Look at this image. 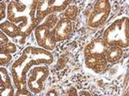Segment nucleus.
I'll return each instance as SVG.
<instances>
[{"mask_svg":"<svg viewBox=\"0 0 129 96\" xmlns=\"http://www.w3.org/2000/svg\"><path fill=\"white\" fill-rule=\"evenodd\" d=\"M53 62V56L50 51L35 46L25 48L10 68V74L17 90L25 88L27 85V76L32 66L51 64Z\"/></svg>","mask_w":129,"mask_h":96,"instance_id":"1","label":"nucleus"},{"mask_svg":"<svg viewBox=\"0 0 129 96\" xmlns=\"http://www.w3.org/2000/svg\"><path fill=\"white\" fill-rule=\"evenodd\" d=\"M38 1H10L7 6V20L19 28L21 37L28 36L36 28V6Z\"/></svg>","mask_w":129,"mask_h":96,"instance_id":"2","label":"nucleus"},{"mask_svg":"<svg viewBox=\"0 0 129 96\" xmlns=\"http://www.w3.org/2000/svg\"><path fill=\"white\" fill-rule=\"evenodd\" d=\"M128 17L116 19L106 28L103 39L109 46L127 48L129 45Z\"/></svg>","mask_w":129,"mask_h":96,"instance_id":"3","label":"nucleus"},{"mask_svg":"<svg viewBox=\"0 0 129 96\" xmlns=\"http://www.w3.org/2000/svg\"><path fill=\"white\" fill-rule=\"evenodd\" d=\"M58 22L55 15L49 16L47 21L39 24L35 29V36L39 46L47 51H53L56 47V41L53 37V30Z\"/></svg>","mask_w":129,"mask_h":96,"instance_id":"4","label":"nucleus"},{"mask_svg":"<svg viewBox=\"0 0 129 96\" xmlns=\"http://www.w3.org/2000/svg\"><path fill=\"white\" fill-rule=\"evenodd\" d=\"M50 70L47 64L35 66L28 71L27 76V86L35 94L40 93L44 87V82L49 76Z\"/></svg>","mask_w":129,"mask_h":96,"instance_id":"5","label":"nucleus"},{"mask_svg":"<svg viewBox=\"0 0 129 96\" xmlns=\"http://www.w3.org/2000/svg\"><path fill=\"white\" fill-rule=\"evenodd\" d=\"M72 2L67 0H41L36 6V22L37 26L46 17L56 12L66 10Z\"/></svg>","mask_w":129,"mask_h":96,"instance_id":"6","label":"nucleus"},{"mask_svg":"<svg viewBox=\"0 0 129 96\" xmlns=\"http://www.w3.org/2000/svg\"><path fill=\"white\" fill-rule=\"evenodd\" d=\"M110 10H111V5L109 1L101 0L95 2L92 12L89 15L87 22L89 28L94 29L102 28L109 18Z\"/></svg>","mask_w":129,"mask_h":96,"instance_id":"7","label":"nucleus"},{"mask_svg":"<svg viewBox=\"0 0 129 96\" xmlns=\"http://www.w3.org/2000/svg\"><path fill=\"white\" fill-rule=\"evenodd\" d=\"M72 32H73L72 21L63 16L56 24L53 30V37L56 42H61L69 39Z\"/></svg>","mask_w":129,"mask_h":96,"instance_id":"8","label":"nucleus"},{"mask_svg":"<svg viewBox=\"0 0 129 96\" xmlns=\"http://www.w3.org/2000/svg\"><path fill=\"white\" fill-rule=\"evenodd\" d=\"M109 45L103 38H96L90 41L84 48V57L91 56H104Z\"/></svg>","mask_w":129,"mask_h":96,"instance_id":"9","label":"nucleus"},{"mask_svg":"<svg viewBox=\"0 0 129 96\" xmlns=\"http://www.w3.org/2000/svg\"><path fill=\"white\" fill-rule=\"evenodd\" d=\"M85 58V66L96 73H101L107 68L108 62L104 56H91Z\"/></svg>","mask_w":129,"mask_h":96,"instance_id":"10","label":"nucleus"},{"mask_svg":"<svg viewBox=\"0 0 129 96\" xmlns=\"http://www.w3.org/2000/svg\"><path fill=\"white\" fill-rule=\"evenodd\" d=\"M0 74H1V80H0V88H1L2 95H14V87L12 86L11 80H10V74L5 67L2 66L0 68Z\"/></svg>","mask_w":129,"mask_h":96,"instance_id":"11","label":"nucleus"},{"mask_svg":"<svg viewBox=\"0 0 129 96\" xmlns=\"http://www.w3.org/2000/svg\"><path fill=\"white\" fill-rule=\"evenodd\" d=\"M0 28H1L2 32L4 34H5L8 37H10V38H16V37L21 36L19 28L15 24L10 22L8 20L1 22Z\"/></svg>","mask_w":129,"mask_h":96,"instance_id":"12","label":"nucleus"},{"mask_svg":"<svg viewBox=\"0 0 129 96\" xmlns=\"http://www.w3.org/2000/svg\"><path fill=\"white\" fill-rule=\"evenodd\" d=\"M123 56L122 48L119 46H109L105 54V58L108 63L118 62Z\"/></svg>","mask_w":129,"mask_h":96,"instance_id":"13","label":"nucleus"},{"mask_svg":"<svg viewBox=\"0 0 129 96\" xmlns=\"http://www.w3.org/2000/svg\"><path fill=\"white\" fill-rule=\"evenodd\" d=\"M0 39H1V42H0V48L1 50L0 51H4L5 53L14 54L16 53L17 51V46H16V44L9 40V38L5 34H4L1 31V34H0Z\"/></svg>","mask_w":129,"mask_h":96,"instance_id":"14","label":"nucleus"},{"mask_svg":"<svg viewBox=\"0 0 129 96\" xmlns=\"http://www.w3.org/2000/svg\"><path fill=\"white\" fill-rule=\"evenodd\" d=\"M78 13V9L76 5H69L64 10V17H66L70 20H74L77 17Z\"/></svg>","mask_w":129,"mask_h":96,"instance_id":"15","label":"nucleus"},{"mask_svg":"<svg viewBox=\"0 0 129 96\" xmlns=\"http://www.w3.org/2000/svg\"><path fill=\"white\" fill-rule=\"evenodd\" d=\"M12 60V55L10 53H5L4 51H0V63L1 65H5L9 64Z\"/></svg>","mask_w":129,"mask_h":96,"instance_id":"16","label":"nucleus"},{"mask_svg":"<svg viewBox=\"0 0 129 96\" xmlns=\"http://www.w3.org/2000/svg\"><path fill=\"white\" fill-rule=\"evenodd\" d=\"M5 2H1V7H0V19L2 22L3 20L5 18Z\"/></svg>","mask_w":129,"mask_h":96,"instance_id":"17","label":"nucleus"},{"mask_svg":"<svg viewBox=\"0 0 129 96\" xmlns=\"http://www.w3.org/2000/svg\"><path fill=\"white\" fill-rule=\"evenodd\" d=\"M31 91H27V89H20V90H17V93H16V94L17 95H22V94H25V95H30Z\"/></svg>","mask_w":129,"mask_h":96,"instance_id":"18","label":"nucleus"},{"mask_svg":"<svg viewBox=\"0 0 129 96\" xmlns=\"http://www.w3.org/2000/svg\"><path fill=\"white\" fill-rule=\"evenodd\" d=\"M79 94H80V95H83V94L90 95V93H89V92H87V91H82V92H80V93H79Z\"/></svg>","mask_w":129,"mask_h":96,"instance_id":"19","label":"nucleus"}]
</instances>
